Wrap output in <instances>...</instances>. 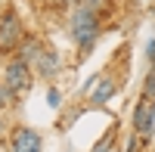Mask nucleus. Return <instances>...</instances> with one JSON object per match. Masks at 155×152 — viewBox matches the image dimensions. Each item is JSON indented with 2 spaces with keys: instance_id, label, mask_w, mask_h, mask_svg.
<instances>
[{
  "instance_id": "f257e3e1",
  "label": "nucleus",
  "mask_w": 155,
  "mask_h": 152,
  "mask_svg": "<svg viewBox=\"0 0 155 152\" xmlns=\"http://www.w3.org/2000/svg\"><path fill=\"white\" fill-rule=\"evenodd\" d=\"M96 34H99V19H96V12L81 3V6L74 9V16H71V41L81 47V50H90L93 41H96Z\"/></svg>"
},
{
  "instance_id": "f03ea898",
  "label": "nucleus",
  "mask_w": 155,
  "mask_h": 152,
  "mask_svg": "<svg viewBox=\"0 0 155 152\" xmlns=\"http://www.w3.org/2000/svg\"><path fill=\"white\" fill-rule=\"evenodd\" d=\"M134 127L140 137H152L155 131V93H143L134 109Z\"/></svg>"
},
{
  "instance_id": "7ed1b4c3",
  "label": "nucleus",
  "mask_w": 155,
  "mask_h": 152,
  "mask_svg": "<svg viewBox=\"0 0 155 152\" xmlns=\"http://www.w3.org/2000/svg\"><path fill=\"white\" fill-rule=\"evenodd\" d=\"M3 84H6L16 96L28 93V90H31V68H28V62H22V59L9 62L6 71H3Z\"/></svg>"
},
{
  "instance_id": "20e7f679",
  "label": "nucleus",
  "mask_w": 155,
  "mask_h": 152,
  "mask_svg": "<svg viewBox=\"0 0 155 152\" xmlns=\"http://www.w3.org/2000/svg\"><path fill=\"white\" fill-rule=\"evenodd\" d=\"M44 137L34 127H16V134L9 137V152H41Z\"/></svg>"
},
{
  "instance_id": "39448f33",
  "label": "nucleus",
  "mask_w": 155,
  "mask_h": 152,
  "mask_svg": "<svg viewBox=\"0 0 155 152\" xmlns=\"http://www.w3.org/2000/svg\"><path fill=\"white\" fill-rule=\"evenodd\" d=\"M19 41H22L19 16H16V12H6V16L0 19V53H9V50H16Z\"/></svg>"
},
{
  "instance_id": "423d86ee",
  "label": "nucleus",
  "mask_w": 155,
  "mask_h": 152,
  "mask_svg": "<svg viewBox=\"0 0 155 152\" xmlns=\"http://www.w3.org/2000/svg\"><path fill=\"white\" fill-rule=\"evenodd\" d=\"M34 65H37V71H41V78H50V74H56V68H59V56L50 53V50H44Z\"/></svg>"
},
{
  "instance_id": "0eeeda50",
  "label": "nucleus",
  "mask_w": 155,
  "mask_h": 152,
  "mask_svg": "<svg viewBox=\"0 0 155 152\" xmlns=\"http://www.w3.org/2000/svg\"><path fill=\"white\" fill-rule=\"evenodd\" d=\"M115 93V81L112 78H99V84H96V90L90 93V103H96V106H102V103H109V96Z\"/></svg>"
},
{
  "instance_id": "6e6552de",
  "label": "nucleus",
  "mask_w": 155,
  "mask_h": 152,
  "mask_svg": "<svg viewBox=\"0 0 155 152\" xmlns=\"http://www.w3.org/2000/svg\"><path fill=\"white\" fill-rule=\"evenodd\" d=\"M41 53H44V47L37 44V41H25V44H22V53H19V59L31 65V62H37V59H41Z\"/></svg>"
},
{
  "instance_id": "1a4fd4ad",
  "label": "nucleus",
  "mask_w": 155,
  "mask_h": 152,
  "mask_svg": "<svg viewBox=\"0 0 155 152\" xmlns=\"http://www.w3.org/2000/svg\"><path fill=\"white\" fill-rule=\"evenodd\" d=\"M12 96H16V93H12L6 84H0V109H3V106H9V103H12Z\"/></svg>"
},
{
  "instance_id": "9d476101",
  "label": "nucleus",
  "mask_w": 155,
  "mask_h": 152,
  "mask_svg": "<svg viewBox=\"0 0 155 152\" xmlns=\"http://www.w3.org/2000/svg\"><path fill=\"white\" fill-rule=\"evenodd\" d=\"M47 99H50V106H53V109H56V106H59V99H62V93H59V90H56V87H53V90H50V93H47Z\"/></svg>"
},
{
  "instance_id": "9b49d317",
  "label": "nucleus",
  "mask_w": 155,
  "mask_h": 152,
  "mask_svg": "<svg viewBox=\"0 0 155 152\" xmlns=\"http://www.w3.org/2000/svg\"><path fill=\"white\" fill-rule=\"evenodd\" d=\"M146 56H149V62L155 65V41H149V44H146Z\"/></svg>"
},
{
  "instance_id": "f8f14e48",
  "label": "nucleus",
  "mask_w": 155,
  "mask_h": 152,
  "mask_svg": "<svg viewBox=\"0 0 155 152\" xmlns=\"http://www.w3.org/2000/svg\"><path fill=\"white\" fill-rule=\"evenodd\" d=\"M0 137H3V121H0Z\"/></svg>"
}]
</instances>
